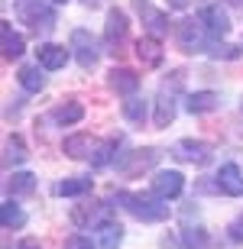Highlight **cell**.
<instances>
[{"label":"cell","mask_w":243,"mask_h":249,"mask_svg":"<svg viewBox=\"0 0 243 249\" xmlns=\"http://www.w3.org/2000/svg\"><path fill=\"white\" fill-rule=\"evenodd\" d=\"M56 3H65V0H56Z\"/></svg>","instance_id":"cell-34"},{"label":"cell","mask_w":243,"mask_h":249,"mask_svg":"<svg viewBox=\"0 0 243 249\" xmlns=\"http://www.w3.org/2000/svg\"><path fill=\"white\" fill-rule=\"evenodd\" d=\"M107 84H111V91L133 97V91L140 88V74L133 71V68H111V74H107Z\"/></svg>","instance_id":"cell-11"},{"label":"cell","mask_w":243,"mask_h":249,"mask_svg":"<svg viewBox=\"0 0 243 249\" xmlns=\"http://www.w3.org/2000/svg\"><path fill=\"white\" fill-rule=\"evenodd\" d=\"M201 19H182L175 29L178 36V46H182V52H205V33H201Z\"/></svg>","instance_id":"cell-3"},{"label":"cell","mask_w":243,"mask_h":249,"mask_svg":"<svg viewBox=\"0 0 243 249\" xmlns=\"http://www.w3.org/2000/svg\"><path fill=\"white\" fill-rule=\"evenodd\" d=\"M7 191L13 194V197L33 194L36 191V175H33V172H13V175L7 178Z\"/></svg>","instance_id":"cell-18"},{"label":"cell","mask_w":243,"mask_h":249,"mask_svg":"<svg viewBox=\"0 0 243 249\" xmlns=\"http://www.w3.org/2000/svg\"><path fill=\"white\" fill-rule=\"evenodd\" d=\"M62 149H65L68 159H88V156H94L97 142H94L91 133H75V136L65 139V146H62Z\"/></svg>","instance_id":"cell-15"},{"label":"cell","mask_w":243,"mask_h":249,"mask_svg":"<svg viewBox=\"0 0 243 249\" xmlns=\"http://www.w3.org/2000/svg\"><path fill=\"white\" fill-rule=\"evenodd\" d=\"M88 191H91V178H65L56 185V194H62V197H78Z\"/></svg>","instance_id":"cell-21"},{"label":"cell","mask_w":243,"mask_h":249,"mask_svg":"<svg viewBox=\"0 0 243 249\" xmlns=\"http://www.w3.org/2000/svg\"><path fill=\"white\" fill-rule=\"evenodd\" d=\"M39 68H42V65H23V68H19V84H23V88H26V91H33V94H39L42 91V88H46V74L39 71Z\"/></svg>","instance_id":"cell-19"},{"label":"cell","mask_w":243,"mask_h":249,"mask_svg":"<svg viewBox=\"0 0 243 249\" xmlns=\"http://www.w3.org/2000/svg\"><path fill=\"white\" fill-rule=\"evenodd\" d=\"M127 33H130V23L120 10H111L107 13V26H104V42H107V52H120V46L127 42Z\"/></svg>","instance_id":"cell-6"},{"label":"cell","mask_w":243,"mask_h":249,"mask_svg":"<svg viewBox=\"0 0 243 249\" xmlns=\"http://www.w3.org/2000/svg\"><path fill=\"white\" fill-rule=\"evenodd\" d=\"M172 152H175L182 162H191V165H207L211 156H214V149L207 146V142H201V139H178Z\"/></svg>","instance_id":"cell-4"},{"label":"cell","mask_w":243,"mask_h":249,"mask_svg":"<svg viewBox=\"0 0 243 249\" xmlns=\"http://www.w3.org/2000/svg\"><path fill=\"white\" fill-rule=\"evenodd\" d=\"M123 243V227L120 223H104L101 227V249H117Z\"/></svg>","instance_id":"cell-24"},{"label":"cell","mask_w":243,"mask_h":249,"mask_svg":"<svg viewBox=\"0 0 243 249\" xmlns=\"http://www.w3.org/2000/svg\"><path fill=\"white\" fill-rule=\"evenodd\" d=\"M230 240H234V243H240V240H243V217L234 223V227H230Z\"/></svg>","instance_id":"cell-31"},{"label":"cell","mask_w":243,"mask_h":249,"mask_svg":"<svg viewBox=\"0 0 243 249\" xmlns=\"http://www.w3.org/2000/svg\"><path fill=\"white\" fill-rule=\"evenodd\" d=\"M72 49H75V58H78V65L81 68H94L97 65V42L91 39V33L88 29H75L72 33Z\"/></svg>","instance_id":"cell-7"},{"label":"cell","mask_w":243,"mask_h":249,"mask_svg":"<svg viewBox=\"0 0 243 249\" xmlns=\"http://www.w3.org/2000/svg\"><path fill=\"white\" fill-rule=\"evenodd\" d=\"M191 113H211L221 107V97H217L214 91H195V94H188V104H185Z\"/></svg>","instance_id":"cell-17"},{"label":"cell","mask_w":243,"mask_h":249,"mask_svg":"<svg viewBox=\"0 0 243 249\" xmlns=\"http://www.w3.org/2000/svg\"><path fill=\"white\" fill-rule=\"evenodd\" d=\"M62 249H94V243L88 240V236H81V233H75V236H68V240H65Z\"/></svg>","instance_id":"cell-29"},{"label":"cell","mask_w":243,"mask_h":249,"mask_svg":"<svg viewBox=\"0 0 243 249\" xmlns=\"http://www.w3.org/2000/svg\"><path fill=\"white\" fill-rule=\"evenodd\" d=\"M211 55H214V58H240V49H237V46H217Z\"/></svg>","instance_id":"cell-30"},{"label":"cell","mask_w":243,"mask_h":249,"mask_svg":"<svg viewBox=\"0 0 243 249\" xmlns=\"http://www.w3.org/2000/svg\"><path fill=\"white\" fill-rule=\"evenodd\" d=\"M113 149H117V139L97 142V149H94V156H91V165H94V168H104V165L113 159Z\"/></svg>","instance_id":"cell-27"},{"label":"cell","mask_w":243,"mask_h":249,"mask_svg":"<svg viewBox=\"0 0 243 249\" xmlns=\"http://www.w3.org/2000/svg\"><path fill=\"white\" fill-rule=\"evenodd\" d=\"M150 185H152V194H156V197L168 201V197H178V194H182V188H185V178H182V172L162 168V172H156V175H152Z\"/></svg>","instance_id":"cell-5"},{"label":"cell","mask_w":243,"mask_h":249,"mask_svg":"<svg viewBox=\"0 0 243 249\" xmlns=\"http://www.w3.org/2000/svg\"><path fill=\"white\" fill-rule=\"evenodd\" d=\"M113 204H81V207H75L72 211V220L78 223V227H104L107 223V217H111Z\"/></svg>","instance_id":"cell-8"},{"label":"cell","mask_w":243,"mask_h":249,"mask_svg":"<svg viewBox=\"0 0 243 249\" xmlns=\"http://www.w3.org/2000/svg\"><path fill=\"white\" fill-rule=\"evenodd\" d=\"M17 17L29 23L33 29H52L56 26V10L49 7V0H17Z\"/></svg>","instance_id":"cell-2"},{"label":"cell","mask_w":243,"mask_h":249,"mask_svg":"<svg viewBox=\"0 0 243 249\" xmlns=\"http://www.w3.org/2000/svg\"><path fill=\"white\" fill-rule=\"evenodd\" d=\"M172 117H175V101L162 94L159 101H156V117H152V123L162 129V126H168V123H172Z\"/></svg>","instance_id":"cell-23"},{"label":"cell","mask_w":243,"mask_h":249,"mask_svg":"<svg viewBox=\"0 0 243 249\" xmlns=\"http://www.w3.org/2000/svg\"><path fill=\"white\" fill-rule=\"evenodd\" d=\"M0 42H3V58H19L23 55V36L13 33V26H10L7 19L0 23Z\"/></svg>","instance_id":"cell-16"},{"label":"cell","mask_w":243,"mask_h":249,"mask_svg":"<svg viewBox=\"0 0 243 249\" xmlns=\"http://www.w3.org/2000/svg\"><path fill=\"white\" fill-rule=\"evenodd\" d=\"M230 3H237V7H243V0H230Z\"/></svg>","instance_id":"cell-33"},{"label":"cell","mask_w":243,"mask_h":249,"mask_svg":"<svg viewBox=\"0 0 243 249\" xmlns=\"http://www.w3.org/2000/svg\"><path fill=\"white\" fill-rule=\"evenodd\" d=\"M198 19H201L205 33H211V36H227V33H230V19H227V13L217 7V3H211V7H201Z\"/></svg>","instance_id":"cell-9"},{"label":"cell","mask_w":243,"mask_h":249,"mask_svg":"<svg viewBox=\"0 0 243 249\" xmlns=\"http://www.w3.org/2000/svg\"><path fill=\"white\" fill-rule=\"evenodd\" d=\"M81 117H84V107L75 104V101L72 104H58L56 110H52V120H56L58 126H72V123H78Z\"/></svg>","instance_id":"cell-20"},{"label":"cell","mask_w":243,"mask_h":249,"mask_svg":"<svg viewBox=\"0 0 243 249\" xmlns=\"http://www.w3.org/2000/svg\"><path fill=\"white\" fill-rule=\"evenodd\" d=\"M217 188L224 194H230V197H243V175H240V168H237L234 162L221 165V172H217Z\"/></svg>","instance_id":"cell-12"},{"label":"cell","mask_w":243,"mask_h":249,"mask_svg":"<svg viewBox=\"0 0 243 249\" xmlns=\"http://www.w3.org/2000/svg\"><path fill=\"white\" fill-rule=\"evenodd\" d=\"M117 204L123 211H130L136 220L143 223H159L168 217V204H159L156 197H146V194H130V191H117Z\"/></svg>","instance_id":"cell-1"},{"label":"cell","mask_w":243,"mask_h":249,"mask_svg":"<svg viewBox=\"0 0 243 249\" xmlns=\"http://www.w3.org/2000/svg\"><path fill=\"white\" fill-rule=\"evenodd\" d=\"M23 159H26L23 139H19V136H7V156H3V162H7V165H19Z\"/></svg>","instance_id":"cell-25"},{"label":"cell","mask_w":243,"mask_h":249,"mask_svg":"<svg viewBox=\"0 0 243 249\" xmlns=\"http://www.w3.org/2000/svg\"><path fill=\"white\" fill-rule=\"evenodd\" d=\"M68 52L65 46H56V42H42V46L36 49V62L46 68V71H58V68H65V62H68Z\"/></svg>","instance_id":"cell-10"},{"label":"cell","mask_w":243,"mask_h":249,"mask_svg":"<svg viewBox=\"0 0 243 249\" xmlns=\"http://www.w3.org/2000/svg\"><path fill=\"white\" fill-rule=\"evenodd\" d=\"M0 223H3L7 230H13V227H23V223H26V213L19 211V204L7 201V204H0Z\"/></svg>","instance_id":"cell-22"},{"label":"cell","mask_w":243,"mask_h":249,"mask_svg":"<svg viewBox=\"0 0 243 249\" xmlns=\"http://www.w3.org/2000/svg\"><path fill=\"white\" fill-rule=\"evenodd\" d=\"M123 117L130 123H143L146 120V104H143L140 97H127V101H123Z\"/></svg>","instance_id":"cell-26"},{"label":"cell","mask_w":243,"mask_h":249,"mask_svg":"<svg viewBox=\"0 0 243 249\" xmlns=\"http://www.w3.org/2000/svg\"><path fill=\"white\" fill-rule=\"evenodd\" d=\"M136 10H140V17L146 19V26H150V33L156 39L168 33V17L162 13V10H156L152 3H146V0H136Z\"/></svg>","instance_id":"cell-13"},{"label":"cell","mask_w":243,"mask_h":249,"mask_svg":"<svg viewBox=\"0 0 243 249\" xmlns=\"http://www.w3.org/2000/svg\"><path fill=\"white\" fill-rule=\"evenodd\" d=\"M136 55H140V62L146 65V68H156V65H162V42L156 36H143L136 39Z\"/></svg>","instance_id":"cell-14"},{"label":"cell","mask_w":243,"mask_h":249,"mask_svg":"<svg viewBox=\"0 0 243 249\" xmlns=\"http://www.w3.org/2000/svg\"><path fill=\"white\" fill-rule=\"evenodd\" d=\"M17 249H42V246H39L36 236H26V240H19V243H17Z\"/></svg>","instance_id":"cell-32"},{"label":"cell","mask_w":243,"mask_h":249,"mask_svg":"<svg viewBox=\"0 0 243 249\" xmlns=\"http://www.w3.org/2000/svg\"><path fill=\"white\" fill-rule=\"evenodd\" d=\"M205 243H207V233L201 227H185L182 230V246L185 249H201Z\"/></svg>","instance_id":"cell-28"}]
</instances>
